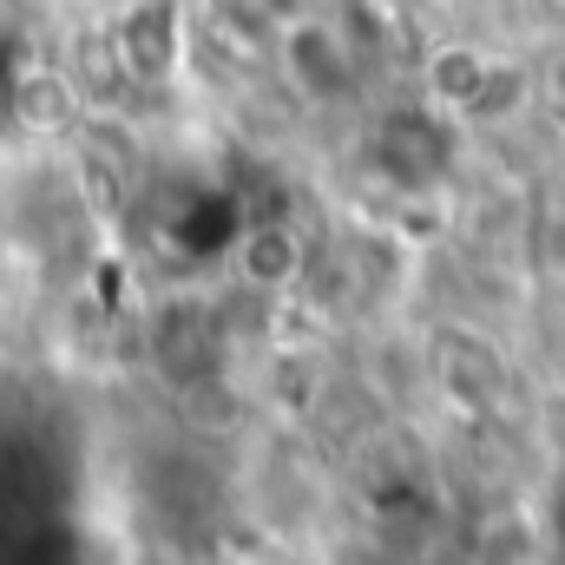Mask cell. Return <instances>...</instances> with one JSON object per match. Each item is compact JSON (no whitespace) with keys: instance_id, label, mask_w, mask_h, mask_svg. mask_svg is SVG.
Returning <instances> with one entry per match:
<instances>
[{"instance_id":"1","label":"cell","mask_w":565,"mask_h":565,"mask_svg":"<svg viewBox=\"0 0 565 565\" xmlns=\"http://www.w3.org/2000/svg\"><path fill=\"white\" fill-rule=\"evenodd\" d=\"M270 73L302 113H355L375 66L349 46V33L329 20V7H302L270 33Z\"/></svg>"},{"instance_id":"2","label":"cell","mask_w":565,"mask_h":565,"mask_svg":"<svg viewBox=\"0 0 565 565\" xmlns=\"http://www.w3.org/2000/svg\"><path fill=\"white\" fill-rule=\"evenodd\" d=\"M460 139H467V132H460L454 119H440L434 106H422L415 93L395 99V106L362 113V151H369V171H375L395 198H427V191L454 171Z\"/></svg>"},{"instance_id":"3","label":"cell","mask_w":565,"mask_h":565,"mask_svg":"<svg viewBox=\"0 0 565 565\" xmlns=\"http://www.w3.org/2000/svg\"><path fill=\"white\" fill-rule=\"evenodd\" d=\"M493 46L487 40H467V33H454V40H434L422 46V60L408 66V93L434 106L440 119H467L473 113V99H480V86H487V73H493Z\"/></svg>"},{"instance_id":"4","label":"cell","mask_w":565,"mask_h":565,"mask_svg":"<svg viewBox=\"0 0 565 565\" xmlns=\"http://www.w3.org/2000/svg\"><path fill=\"white\" fill-rule=\"evenodd\" d=\"M237 277L257 296H289L309 282V237L296 217H250L237 237Z\"/></svg>"}]
</instances>
